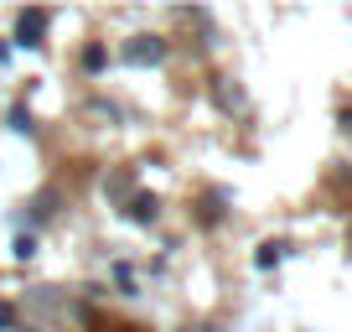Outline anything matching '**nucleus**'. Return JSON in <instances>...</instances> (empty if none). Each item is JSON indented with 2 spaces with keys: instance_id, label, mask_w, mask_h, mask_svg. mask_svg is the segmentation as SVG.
I'll use <instances>...</instances> for the list:
<instances>
[{
  "instance_id": "1",
  "label": "nucleus",
  "mask_w": 352,
  "mask_h": 332,
  "mask_svg": "<svg viewBox=\"0 0 352 332\" xmlns=\"http://www.w3.org/2000/svg\"><path fill=\"white\" fill-rule=\"evenodd\" d=\"M161 57H166L161 37H130V47H124V63H161Z\"/></svg>"
},
{
  "instance_id": "2",
  "label": "nucleus",
  "mask_w": 352,
  "mask_h": 332,
  "mask_svg": "<svg viewBox=\"0 0 352 332\" xmlns=\"http://www.w3.org/2000/svg\"><path fill=\"white\" fill-rule=\"evenodd\" d=\"M42 32H47V11H21V21H16V42H21V47H42Z\"/></svg>"
},
{
  "instance_id": "3",
  "label": "nucleus",
  "mask_w": 352,
  "mask_h": 332,
  "mask_svg": "<svg viewBox=\"0 0 352 332\" xmlns=\"http://www.w3.org/2000/svg\"><path fill=\"white\" fill-rule=\"evenodd\" d=\"M130 218H135V223H151V218H155V198H135V203H130Z\"/></svg>"
},
{
  "instance_id": "4",
  "label": "nucleus",
  "mask_w": 352,
  "mask_h": 332,
  "mask_svg": "<svg viewBox=\"0 0 352 332\" xmlns=\"http://www.w3.org/2000/svg\"><path fill=\"white\" fill-rule=\"evenodd\" d=\"M275 260H280V244H259V255H254V265H259V270H270Z\"/></svg>"
},
{
  "instance_id": "5",
  "label": "nucleus",
  "mask_w": 352,
  "mask_h": 332,
  "mask_svg": "<svg viewBox=\"0 0 352 332\" xmlns=\"http://www.w3.org/2000/svg\"><path fill=\"white\" fill-rule=\"evenodd\" d=\"M11 130H32V114H26L21 104H16V110H11Z\"/></svg>"
},
{
  "instance_id": "6",
  "label": "nucleus",
  "mask_w": 352,
  "mask_h": 332,
  "mask_svg": "<svg viewBox=\"0 0 352 332\" xmlns=\"http://www.w3.org/2000/svg\"><path fill=\"white\" fill-rule=\"evenodd\" d=\"M83 68H104V47H88V52H83Z\"/></svg>"
},
{
  "instance_id": "7",
  "label": "nucleus",
  "mask_w": 352,
  "mask_h": 332,
  "mask_svg": "<svg viewBox=\"0 0 352 332\" xmlns=\"http://www.w3.org/2000/svg\"><path fill=\"white\" fill-rule=\"evenodd\" d=\"M0 327H11V307H0Z\"/></svg>"
}]
</instances>
